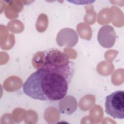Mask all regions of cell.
Listing matches in <instances>:
<instances>
[{
  "instance_id": "277c9868",
  "label": "cell",
  "mask_w": 124,
  "mask_h": 124,
  "mask_svg": "<svg viewBox=\"0 0 124 124\" xmlns=\"http://www.w3.org/2000/svg\"><path fill=\"white\" fill-rule=\"evenodd\" d=\"M78 36L73 29L65 28L61 29L56 36L57 45L61 47H72L78 42Z\"/></svg>"
},
{
  "instance_id": "6da1fadb",
  "label": "cell",
  "mask_w": 124,
  "mask_h": 124,
  "mask_svg": "<svg viewBox=\"0 0 124 124\" xmlns=\"http://www.w3.org/2000/svg\"><path fill=\"white\" fill-rule=\"evenodd\" d=\"M74 72L43 65L31 74L23 85V91L32 99L59 101L66 95Z\"/></svg>"
},
{
  "instance_id": "8992f818",
  "label": "cell",
  "mask_w": 124,
  "mask_h": 124,
  "mask_svg": "<svg viewBox=\"0 0 124 124\" xmlns=\"http://www.w3.org/2000/svg\"><path fill=\"white\" fill-rule=\"evenodd\" d=\"M78 102L73 96L67 95L60 100L59 104V109L61 113L66 115H71L77 109Z\"/></svg>"
},
{
  "instance_id": "3957f363",
  "label": "cell",
  "mask_w": 124,
  "mask_h": 124,
  "mask_svg": "<svg viewBox=\"0 0 124 124\" xmlns=\"http://www.w3.org/2000/svg\"><path fill=\"white\" fill-rule=\"evenodd\" d=\"M43 64L61 68L74 69L73 62L67 55L56 48H50L43 52ZM42 65V66H43Z\"/></svg>"
},
{
  "instance_id": "7a4b0ae2",
  "label": "cell",
  "mask_w": 124,
  "mask_h": 124,
  "mask_svg": "<svg viewBox=\"0 0 124 124\" xmlns=\"http://www.w3.org/2000/svg\"><path fill=\"white\" fill-rule=\"evenodd\" d=\"M105 112L114 118H124V92L117 91L106 97Z\"/></svg>"
},
{
  "instance_id": "5b68a950",
  "label": "cell",
  "mask_w": 124,
  "mask_h": 124,
  "mask_svg": "<svg viewBox=\"0 0 124 124\" xmlns=\"http://www.w3.org/2000/svg\"><path fill=\"white\" fill-rule=\"evenodd\" d=\"M116 32L112 26L104 25L99 29L97 34V40L99 44L103 47L110 48L115 43Z\"/></svg>"
}]
</instances>
